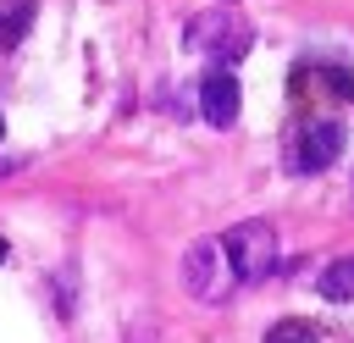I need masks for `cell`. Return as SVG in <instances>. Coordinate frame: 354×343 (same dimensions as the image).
<instances>
[{
    "label": "cell",
    "instance_id": "obj_1",
    "mask_svg": "<svg viewBox=\"0 0 354 343\" xmlns=\"http://www.w3.org/2000/svg\"><path fill=\"white\" fill-rule=\"evenodd\" d=\"M183 44H188L194 55H210L216 66H232V61H243V55H249L254 33H249V22H243L232 6H210V11L188 17Z\"/></svg>",
    "mask_w": 354,
    "mask_h": 343
},
{
    "label": "cell",
    "instance_id": "obj_2",
    "mask_svg": "<svg viewBox=\"0 0 354 343\" xmlns=\"http://www.w3.org/2000/svg\"><path fill=\"white\" fill-rule=\"evenodd\" d=\"M221 260H227L232 282H266L277 271V232H271V221L249 216V221L227 227L221 232Z\"/></svg>",
    "mask_w": 354,
    "mask_h": 343
},
{
    "label": "cell",
    "instance_id": "obj_3",
    "mask_svg": "<svg viewBox=\"0 0 354 343\" xmlns=\"http://www.w3.org/2000/svg\"><path fill=\"white\" fill-rule=\"evenodd\" d=\"M343 144H348V133H343V122L337 116H315V122H304L299 133H293V144H288V172H326L337 155H343Z\"/></svg>",
    "mask_w": 354,
    "mask_h": 343
},
{
    "label": "cell",
    "instance_id": "obj_4",
    "mask_svg": "<svg viewBox=\"0 0 354 343\" xmlns=\"http://www.w3.org/2000/svg\"><path fill=\"white\" fill-rule=\"evenodd\" d=\"M183 288H188L199 304H221V299L232 293V271H227V260H221V243H216V238L188 243V254H183Z\"/></svg>",
    "mask_w": 354,
    "mask_h": 343
},
{
    "label": "cell",
    "instance_id": "obj_5",
    "mask_svg": "<svg viewBox=\"0 0 354 343\" xmlns=\"http://www.w3.org/2000/svg\"><path fill=\"white\" fill-rule=\"evenodd\" d=\"M194 100H199V116L210 127H232L238 122V77L227 66H210L199 83H194Z\"/></svg>",
    "mask_w": 354,
    "mask_h": 343
},
{
    "label": "cell",
    "instance_id": "obj_6",
    "mask_svg": "<svg viewBox=\"0 0 354 343\" xmlns=\"http://www.w3.org/2000/svg\"><path fill=\"white\" fill-rule=\"evenodd\" d=\"M315 288H321V299H326V304H348V299H354V254L332 260V266L321 271V282H315Z\"/></svg>",
    "mask_w": 354,
    "mask_h": 343
},
{
    "label": "cell",
    "instance_id": "obj_7",
    "mask_svg": "<svg viewBox=\"0 0 354 343\" xmlns=\"http://www.w3.org/2000/svg\"><path fill=\"white\" fill-rule=\"evenodd\" d=\"M28 28H33V0H6V6H0V50L22 44Z\"/></svg>",
    "mask_w": 354,
    "mask_h": 343
},
{
    "label": "cell",
    "instance_id": "obj_8",
    "mask_svg": "<svg viewBox=\"0 0 354 343\" xmlns=\"http://www.w3.org/2000/svg\"><path fill=\"white\" fill-rule=\"evenodd\" d=\"M266 343H315V326L310 321H277L266 332Z\"/></svg>",
    "mask_w": 354,
    "mask_h": 343
},
{
    "label": "cell",
    "instance_id": "obj_9",
    "mask_svg": "<svg viewBox=\"0 0 354 343\" xmlns=\"http://www.w3.org/2000/svg\"><path fill=\"white\" fill-rule=\"evenodd\" d=\"M11 172H17V166H11V160H0V177H11Z\"/></svg>",
    "mask_w": 354,
    "mask_h": 343
},
{
    "label": "cell",
    "instance_id": "obj_10",
    "mask_svg": "<svg viewBox=\"0 0 354 343\" xmlns=\"http://www.w3.org/2000/svg\"><path fill=\"white\" fill-rule=\"evenodd\" d=\"M0 260H6V238H0Z\"/></svg>",
    "mask_w": 354,
    "mask_h": 343
},
{
    "label": "cell",
    "instance_id": "obj_11",
    "mask_svg": "<svg viewBox=\"0 0 354 343\" xmlns=\"http://www.w3.org/2000/svg\"><path fill=\"white\" fill-rule=\"evenodd\" d=\"M0 133H6V116H0Z\"/></svg>",
    "mask_w": 354,
    "mask_h": 343
}]
</instances>
